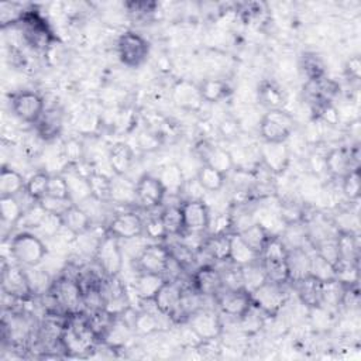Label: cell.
<instances>
[{
  "mask_svg": "<svg viewBox=\"0 0 361 361\" xmlns=\"http://www.w3.org/2000/svg\"><path fill=\"white\" fill-rule=\"evenodd\" d=\"M47 196L54 197V199H61V200H71L69 199L68 182H66L63 173H54V175H51Z\"/></svg>",
  "mask_w": 361,
  "mask_h": 361,
  "instance_id": "obj_52",
  "label": "cell"
},
{
  "mask_svg": "<svg viewBox=\"0 0 361 361\" xmlns=\"http://www.w3.org/2000/svg\"><path fill=\"white\" fill-rule=\"evenodd\" d=\"M345 72L348 75L350 79L353 80H358L360 79V73H361V61L360 56H353L348 59L347 65H345Z\"/></svg>",
  "mask_w": 361,
  "mask_h": 361,
  "instance_id": "obj_56",
  "label": "cell"
},
{
  "mask_svg": "<svg viewBox=\"0 0 361 361\" xmlns=\"http://www.w3.org/2000/svg\"><path fill=\"white\" fill-rule=\"evenodd\" d=\"M87 182L92 193V199L99 203L111 202V176L90 171L87 173Z\"/></svg>",
  "mask_w": 361,
  "mask_h": 361,
  "instance_id": "obj_39",
  "label": "cell"
},
{
  "mask_svg": "<svg viewBox=\"0 0 361 361\" xmlns=\"http://www.w3.org/2000/svg\"><path fill=\"white\" fill-rule=\"evenodd\" d=\"M24 207L17 196H0V216L1 221L10 227L18 224L24 214Z\"/></svg>",
  "mask_w": 361,
  "mask_h": 361,
  "instance_id": "obj_44",
  "label": "cell"
},
{
  "mask_svg": "<svg viewBox=\"0 0 361 361\" xmlns=\"http://www.w3.org/2000/svg\"><path fill=\"white\" fill-rule=\"evenodd\" d=\"M355 161L357 157L353 149H348L345 147H336L324 155V168L331 178L341 179L351 169L358 166Z\"/></svg>",
  "mask_w": 361,
  "mask_h": 361,
  "instance_id": "obj_23",
  "label": "cell"
},
{
  "mask_svg": "<svg viewBox=\"0 0 361 361\" xmlns=\"http://www.w3.org/2000/svg\"><path fill=\"white\" fill-rule=\"evenodd\" d=\"M199 250L204 251L213 261H228L230 233L212 234L203 241Z\"/></svg>",
  "mask_w": 361,
  "mask_h": 361,
  "instance_id": "obj_35",
  "label": "cell"
},
{
  "mask_svg": "<svg viewBox=\"0 0 361 361\" xmlns=\"http://www.w3.org/2000/svg\"><path fill=\"white\" fill-rule=\"evenodd\" d=\"M54 303L69 314L79 313V307L83 305V288L79 278L61 276L51 283L48 290Z\"/></svg>",
  "mask_w": 361,
  "mask_h": 361,
  "instance_id": "obj_5",
  "label": "cell"
},
{
  "mask_svg": "<svg viewBox=\"0 0 361 361\" xmlns=\"http://www.w3.org/2000/svg\"><path fill=\"white\" fill-rule=\"evenodd\" d=\"M107 162L113 175H127L134 162L133 148L126 142H117L107 152Z\"/></svg>",
  "mask_w": 361,
  "mask_h": 361,
  "instance_id": "obj_28",
  "label": "cell"
},
{
  "mask_svg": "<svg viewBox=\"0 0 361 361\" xmlns=\"http://www.w3.org/2000/svg\"><path fill=\"white\" fill-rule=\"evenodd\" d=\"M169 251L166 245L162 244H148L144 245V248L140 251L137 257L138 269L142 272H152V274H161L165 276L166 268L169 265Z\"/></svg>",
  "mask_w": 361,
  "mask_h": 361,
  "instance_id": "obj_20",
  "label": "cell"
},
{
  "mask_svg": "<svg viewBox=\"0 0 361 361\" xmlns=\"http://www.w3.org/2000/svg\"><path fill=\"white\" fill-rule=\"evenodd\" d=\"M261 265L265 271L267 279L285 285L289 282L288 271V248L279 235L272 234L259 254Z\"/></svg>",
  "mask_w": 361,
  "mask_h": 361,
  "instance_id": "obj_2",
  "label": "cell"
},
{
  "mask_svg": "<svg viewBox=\"0 0 361 361\" xmlns=\"http://www.w3.org/2000/svg\"><path fill=\"white\" fill-rule=\"evenodd\" d=\"M199 90L204 103H219L231 94L228 83L219 78H207L199 83Z\"/></svg>",
  "mask_w": 361,
  "mask_h": 361,
  "instance_id": "obj_32",
  "label": "cell"
},
{
  "mask_svg": "<svg viewBox=\"0 0 361 361\" xmlns=\"http://www.w3.org/2000/svg\"><path fill=\"white\" fill-rule=\"evenodd\" d=\"M252 305L265 316H275L286 300L285 290L281 283L265 279L261 285L251 290Z\"/></svg>",
  "mask_w": 361,
  "mask_h": 361,
  "instance_id": "obj_9",
  "label": "cell"
},
{
  "mask_svg": "<svg viewBox=\"0 0 361 361\" xmlns=\"http://www.w3.org/2000/svg\"><path fill=\"white\" fill-rule=\"evenodd\" d=\"M117 55L127 68H140L149 55V42L135 31H126L118 37Z\"/></svg>",
  "mask_w": 361,
  "mask_h": 361,
  "instance_id": "obj_7",
  "label": "cell"
},
{
  "mask_svg": "<svg viewBox=\"0 0 361 361\" xmlns=\"http://www.w3.org/2000/svg\"><path fill=\"white\" fill-rule=\"evenodd\" d=\"M259 161L274 175L286 171L290 162V151L286 142H264L258 149Z\"/></svg>",
  "mask_w": 361,
  "mask_h": 361,
  "instance_id": "obj_18",
  "label": "cell"
},
{
  "mask_svg": "<svg viewBox=\"0 0 361 361\" xmlns=\"http://www.w3.org/2000/svg\"><path fill=\"white\" fill-rule=\"evenodd\" d=\"M111 202L127 204L135 203V182L126 175L111 176Z\"/></svg>",
  "mask_w": 361,
  "mask_h": 361,
  "instance_id": "obj_37",
  "label": "cell"
},
{
  "mask_svg": "<svg viewBox=\"0 0 361 361\" xmlns=\"http://www.w3.org/2000/svg\"><path fill=\"white\" fill-rule=\"evenodd\" d=\"M171 99L176 107L190 113L200 111L204 104L199 90V85L188 79H179L173 83L171 90Z\"/></svg>",
  "mask_w": 361,
  "mask_h": 361,
  "instance_id": "obj_17",
  "label": "cell"
},
{
  "mask_svg": "<svg viewBox=\"0 0 361 361\" xmlns=\"http://www.w3.org/2000/svg\"><path fill=\"white\" fill-rule=\"evenodd\" d=\"M336 244L338 251V262L357 264L360 248H358V240L355 233L337 230Z\"/></svg>",
  "mask_w": 361,
  "mask_h": 361,
  "instance_id": "obj_31",
  "label": "cell"
},
{
  "mask_svg": "<svg viewBox=\"0 0 361 361\" xmlns=\"http://www.w3.org/2000/svg\"><path fill=\"white\" fill-rule=\"evenodd\" d=\"M27 179L16 169L3 165L0 171V196H18L25 189Z\"/></svg>",
  "mask_w": 361,
  "mask_h": 361,
  "instance_id": "obj_34",
  "label": "cell"
},
{
  "mask_svg": "<svg viewBox=\"0 0 361 361\" xmlns=\"http://www.w3.org/2000/svg\"><path fill=\"white\" fill-rule=\"evenodd\" d=\"M65 114L59 107H48L34 124L35 134L45 142L55 140L61 135L63 128Z\"/></svg>",
  "mask_w": 361,
  "mask_h": 361,
  "instance_id": "obj_24",
  "label": "cell"
},
{
  "mask_svg": "<svg viewBox=\"0 0 361 361\" xmlns=\"http://www.w3.org/2000/svg\"><path fill=\"white\" fill-rule=\"evenodd\" d=\"M69 316L71 317L62 326L59 343L68 354L78 357L85 355L86 353L93 350L97 338L92 331L85 314L79 312Z\"/></svg>",
  "mask_w": 361,
  "mask_h": 361,
  "instance_id": "obj_1",
  "label": "cell"
},
{
  "mask_svg": "<svg viewBox=\"0 0 361 361\" xmlns=\"http://www.w3.org/2000/svg\"><path fill=\"white\" fill-rule=\"evenodd\" d=\"M341 180V192L348 202H357L361 195V175L360 166L351 169Z\"/></svg>",
  "mask_w": 361,
  "mask_h": 361,
  "instance_id": "obj_47",
  "label": "cell"
},
{
  "mask_svg": "<svg viewBox=\"0 0 361 361\" xmlns=\"http://www.w3.org/2000/svg\"><path fill=\"white\" fill-rule=\"evenodd\" d=\"M309 275L319 279L320 282H330L337 279V268L333 262L313 251L310 254V262H309Z\"/></svg>",
  "mask_w": 361,
  "mask_h": 361,
  "instance_id": "obj_40",
  "label": "cell"
},
{
  "mask_svg": "<svg viewBox=\"0 0 361 361\" xmlns=\"http://www.w3.org/2000/svg\"><path fill=\"white\" fill-rule=\"evenodd\" d=\"M196 180L202 186L203 190L219 192L224 186L226 173H223L209 165L200 164V166L197 168V172H196Z\"/></svg>",
  "mask_w": 361,
  "mask_h": 361,
  "instance_id": "obj_41",
  "label": "cell"
},
{
  "mask_svg": "<svg viewBox=\"0 0 361 361\" xmlns=\"http://www.w3.org/2000/svg\"><path fill=\"white\" fill-rule=\"evenodd\" d=\"M241 238L259 255L264 245L267 244L268 238L272 235L269 230L261 223H250L241 230H237Z\"/></svg>",
  "mask_w": 361,
  "mask_h": 361,
  "instance_id": "obj_38",
  "label": "cell"
},
{
  "mask_svg": "<svg viewBox=\"0 0 361 361\" xmlns=\"http://www.w3.org/2000/svg\"><path fill=\"white\" fill-rule=\"evenodd\" d=\"M13 114L28 124H35L45 110L42 97L32 90H20L10 96Z\"/></svg>",
  "mask_w": 361,
  "mask_h": 361,
  "instance_id": "obj_10",
  "label": "cell"
},
{
  "mask_svg": "<svg viewBox=\"0 0 361 361\" xmlns=\"http://www.w3.org/2000/svg\"><path fill=\"white\" fill-rule=\"evenodd\" d=\"M17 25L21 30V35L25 44L37 51L47 49L54 41V35L47 21L35 11L27 10L23 20Z\"/></svg>",
  "mask_w": 361,
  "mask_h": 361,
  "instance_id": "obj_8",
  "label": "cell"
},
{
  "mask_svg": "<svg viewBox=\"0 0 361 361\" xmlns=\"http://www.w3.org/2000/svg\"><path fill=\"white\" fill-rule=\"evenodd\" d=\"M166 190L158 176L151 173L141 175L135 182V202L145 207L154 209L162 204Z\"/></svg>",
  "mask_w": 361,
  "mask_h": 361,
  "instance_id": "obj_14",
  "label": "cell"
},
{
  "mask_svg": "<svg viewBox=\"0 0 361 361\" xmlns=\"http://www.w3.org/2000/svg\"><path fill=\"white\" fill-rule=\"evenodd\" d=\"M192 285H193V289L200 296L216 298L224 289V281H223L221 272L210 264H203L196 268V271L192 275Z\"/></svg>",
  "mask_w": 361,
  "mask_h": 361,
  "instance_id": "obj_19",
  "label": "cell"
},
{
  "mask_svg": "<svg viewBox=\"0 0 361 361\" xmlns=\"http://www.w3.org/2000/svg\"><path fill=\"white\" fill-rule=\"evenodd\" d=\"M216 302L221 313L234 319H241L252 307L251 292L244 286L224 288L216 296Z\"/></svg>",
  "mask_w": 361,
  "mask_h": 361,
  "instance_id": "obj_12",
  "label": "cell"
},
{
  "mask_svg": "<svg viewBox=\"0 0 361 361\" xmlns=\"http://www.w3.org/2000/svg\"><path fill=\"white\" fill-rule=\"evenodd\" d=\"M195 152L202 164L209 165L226 175H227V172H230L234 168V158H233L231 152L227 151L226 148L214 145L209 141H200L196 145Z\"/></svg>",
  "mask_w": 361,
  "mask_h": 361,
  "instance_id": "obj_21",
  "label": "cell"
},
{
  "mask_svg": "<svg viewBox=\"0 0 361 361\" xmlns=\"http://www.w3.org/2000/svg\"><path fill=\"white\" fill-rule=\"evenodd\" d=\"M258 102L267 109V110H275V109H283L285 104V94L282 89L271 82V80H262L257 90Z\"/></svg>",
  "mask_w": 361,
  "mask_h": 361,
  "instance_id": "obj_33",
  "label": "cell"
},
{
  "mask_svg": "<svg viewBox=\"0 0 361 361\" xmlns=\"http://www.w3.org/2000/svg\"><path fill=\"white\" fill-rule=\"evenodd\" d=\"M190 331L203 343L213 341L223 333L220 316L209 309H197L186 319Z\"/></svg>",
  "mask_w": 361,
  "mask_h": 361,
  "instance_id": "obj_11",
  "label": "cell"
},
{
  "mask_svg": "<svg viewBox=\"0 0 361 361\" xmlns=\"http://www.w3.org/2000/svg\"><path fill=\"white\" fill-rule=\"evenodd\" d=\"M94 262L97 264L104 278L118 276L124 262L120 240L106 233L96 244Z\"/></svg>",
  "mask_w": 361,
  "mask_h": 361,
  "instance_id": "obj_6",
  "label": "cell"
},
{
  "mask_svg": "<svg viewBox=\"0 0 361 361\" xmlns=\"http://www.w3.org/2000/svg\"><path fill=\"white\" fill-rule=\"evenodd\" d=\"M166 278L161 274H152V272H142L140 271L135 279V293L140 300L142 302H152L161 286L165 283Z\"/></svg>",
  "mask_w": 361,
  "mask_h": 361,
  "instance_id": "obj_29",
  "label": "cell"
},
{
  "mask_svg": "<svg viewBox=\"0 0 361 361\" xmlns=\"http://www.w3.org/2000/svg\"><path fill=\"white\" fill-rule=\"evenodd\" d=\"M183 290L185 289L178 282V279H166L165 283L158 290V293L155 295V298L152 299L155 309L161 314L173 319V316L176 314V312L179 309V305H180L182 296H183Z\"/></svg>",
  "mask_w": 361,
  "mask_h": 361,
  "instance_id": "obj_22",
  "label": "cell"
},
{
  "mask_svg": "<svg viewBox=\"0 0 361 361\" xmlns=\"http://www.w3.org/2000/svg\"><path fill=\"white\" fill-rule=\"evenodd\" d=\"M310 254L305 248L288 250L289 282H296L309 275Z\"/></svg>",
  "mask_w": 361,
  "mask_h": 361,
  "instance_id": "obj_36",
  "label": "cell"
},
{
  "mask_svg": "<svg viewBox=\"0 0 361 361\" xmlns=\"http://www.w3.org/2000/svg\"><path fill=\"white\" fill-rule=\"evenodd\" d=\"M61 154L62 158L66 161L68 165H79L80 162L85 161V155H86V148L83 141H80L79 138H68L66 141L62 142L61 147Z\"/></svg>",
  "mask_w": 361,
  "mask_h": 361,
  "instance_id": "obj_46",
  "label": "cell"
},
{
  "mask_svg": "<svg viewBox=\"0 0 361 361\" xmlns=\"http://www.w3.org/2000/svg\"><path fill=\"white\" fill-rule=\"evenodd\" d=\"M295 128V120L285 109L267 110L262 116L258 133L264 142H286Z\"/></svg>",
  "mask_w": 361,
  "mask_h": 361,
  "instance_id": "obj_4",
  "label": "cell"
},
{
  "mask_svg": "<svg viewBox=\"0 0 361 361\" xmlns=\"http://www.w3.org/2000/svg\"><path fill=\"white\" fill-rule=\"evenodd\" d=\"M10 255L21 267H38L45 258L48 248L44 241L30 231H20L10 238Z\"/></svg>",
  "mask_w": 361,
  "mask_h": 361,
  "instance_id": "obj_3",
  "label": "cell"
},
{
  "mask_svg": "<svg viewBox=\"0 0 361 361\" xmlns=\"http://www.w3.org/2000/svg\"><path fill=\"white\" fill-rule=\"evenodd\" d=\"M292 283L295 285L296 293L303 305L310 309H319L323 306V282L307 275Z\"/></svg>",
  "mask_w": 361,
  "mask_h": 361,
  "instance_id": "obj_26",
  "label": "cell"
},
{
  "mask_svg": "<svg viewBox=\"0 0 361 361\" xmlns=\"http://www.w3.org/2000/svg\"><path fill=\"white\" fill-rule=\"evenodd\" d=\"M106 233L120 241L135 240L144 235V221L135 212H121L110 220Z\"/></svg>",
  "mask_w": 361,
  "mask_h": 361,
  "instance_id": "obj_16",
  "label": "cell"
},
{
  "mask_svg": "<svg viewBox=\"0 0 361 361\" xmlns=\"http://www.w3.org/2000/svg\"><path fill=\"white\" fill-rule=\"evenodd\" d=\"M69 171L68 173H63L66 182H68V188H69V199L72 203L75 204H80L85 203L86 200L92 199V193H90V188H89V182H87V173H82L78 166L73 165H68Z\"/></svg>",
  "mask_w": 361,
  "mask_h": 361,
  "instance_id": "obj_27",
  "label": "cell"
},
{
  "mask_svg": "<svg viewBox=\"0 0 361 361\" xmlns=\"http://www.w3.org/2000/svg\"><path fill=\"white\" fill-rule=\"evenodd\" d=\"M25 11L27 10L18 7L14 3H3L0 6V23H1V27L7 28V27L17 25L23 20Z\"/></svg>",
  "mask_w": 361,
  "mask_h": 361,
  "instance_id": "obj_51",
  "label": "cell"
},
{
  "mask_svg": "<svg viewBox=\"0 0 361 361\" xmlns=\"http://www.w3.org/2000/svg\"><path fill=\"white\" fill-rule=\"evenodd\" d=\"M144 234L152 240H162L166 237V231L161 221L159 214L157 217H151L144 221Z\"/></svg>",
  "mask_w": 361,
  "mask_h": 361,
  "instance_id": "obj_54",
  "label": "cell"
},
{
  "mask_svg": "<svg viewBox=\"0 0 361 361\" xmlns=\"http://www.w3.org/2000/svg\"><path fill=\"white\" fill-rule=\"evenodd\" d=\"M185 231L203 234L210 227V212L203 199H183L179 203Z\"/></svg>",
  "mask_w": 361,
  "mask_h": 361,
  "instance_id": "obj_13",
  "label": "cell"
},
{
  "mask_svg": "<svg viewBox=\"0 0 361 361\" xmlns=\"http://www.w3.org/2000/svg\"><path fill=\"white\" fill-rule=\"evenodd\" d=\"M51 173L45 171H38L34 175H31L27 179L24 193L34 202L42 200L48 193V185H49Z\"/></svg>",
  "mask_w": 361,
  "mask_h": 361,
  "instance_id": "obj_45",
  "label": "cell"
},
{
  "mask_svg": "<svg viewBox=\"0 0 361 361\" xmlns=\"http://www.w3.org/2000/svg\"><path fill=\"white\" fill-rule=\"evenodd\" d=\"M124 7L134 20H148L157 11L158 6L155 1L144 0V1H127L124 3Z\"/></svg>",
  "mask_w": 361,
  "mask_h": 361,
  "instance_id": "obj_50",
  "label": "cell"
},
{
  "mask_svg": "<svg viewBox=\"0 0 361 361\" xmlns=\"http://www.w3.org/2000/svg\"><path fill=\"white\" fill-rule=\"evenodd\" d=\"M1 289L3 293L13 299H27L32 293L25 268L20 264L6 265L1 272Z\"/></svg>",
  "mask_w": 361,
  "mask_h": 361,
  "instance_id": "obj_15",
  "label": "cell"
},
{
  "mask_svg": "<svg viewBox=\"0 0 361 361\" xmlns=\"http://www.w3.org/2000/svg\"><path fill=\"white\" fill-rule=\"evenodd\" d=\"M157 176L162 182L166 193H180L183 183L186 180L182 168L178 164H168L159 171Z\"/></svg>",
  "mask_w": 361,
  "mask_h": 361,
  "instance_id": "obj_43",
  "label": "cell"
},
{
  "mask_svg": "<svg viewBox=\"0 0 361 361\" xmlns=\"http://www.w3.org/2000/svg\"><path fill=\"white\" fill-rule=\"evenodd\" d=\"M264 313L252 305V307L241 317L238 319L241 322V327L243 330L247 333V334H252V333H257L261 327H262V323H264Z\"/></svg>",
  "mask_w": 361,
  "mask_h": 361,
  "instance_id": "obj_53",
  "label": "cell"
},
{
  "mask_svg": "<svg viewBox=\"0 0 361 361\" xmlns=\"http://www.w3.org/2000/svg\"><path fill=\"white\" fill-rule=\"evenodd\" d=\"M159 217H161V221L166 231V237H179L185 231L182 212H180L179 204L166 206L159 213Z\"/></svg>",
  "mask_w": 361,
  "mask_h": 361,
  "instance_id": "obj_42",
  "label": "cell"
},
{
  "mask_svg": "<svg viewBox=\"0 0 361 361\" xmlns=\"http://www.w3.org/2000/svg\"><path fill=\"white\" fill-rule=\"evenodd\" d=\"M133 330L140 334H151L159 330V322L154 313L140 312V313H135L134 316Z\"/></svg>",
  "mask_w": 361,
  "mask_h": 361,
  "instance_id": "obj_49",
  "label": "cell"
},
{
  "mask_svg": "<svg viewBox=\"0 0 361 361\" xmlns=\"http://www.w3.org/2000/svg\"><path fill=\"white\" fill-rule=\"evenodd\" d=\"M259 259V255L235 233H230V250L228 261L237 267H244Z\"/></svg>",
  "mask_w": 361,
  "mask_h": 361,
  "instance_id": "obj_30",
  "label": "cell"
},
{
  "mask_svg": "<svg viewBox=\"0 0 361 361\" xmlns=\"http://www.w3.org/2000/svg\"><path fill=\"white\" fill-rule=\"evenodd\" d=\"M59 217L62 221V228L68 230L75 237H79L90 230L92 217L80 204L72 203Z\"/></svg>",
  "mask_w": 361,
  "mask_h": 361,
  "instance_id": "obj_25",
  "label": "cell"
},
{
  "mask_svg": "<svg viewBox=\"0 0 361 361\" xmlns=\"http://www.w3.org/2000/svg\"><path fill=\"white\" fill-rule=\"evenodd\" d=\"M220 133L224 138H233L238 134V123L234 118H224L220 123Z\"/></svg>",
  "mask_w": 361,
  "mask_h": 361,
  "instance_id": "obj_55",
  "label": "cell"
},
{
  "mask_svg": "<svg viewBox=\"0 0 361 361\" xmlns=\"http://www.w3.org/2000/svg\"><path fill=\"white\" fill-rule=\"evenodd\" d=\"M302 69L309 82H316L324 78V63L320 56L313 52L303 54Z\"/></svg>",
  "mask_w": 361,
  "mask_h": 361,
  "instance_id": "obj_48",
  "label": "cell"
}]
</instances>
